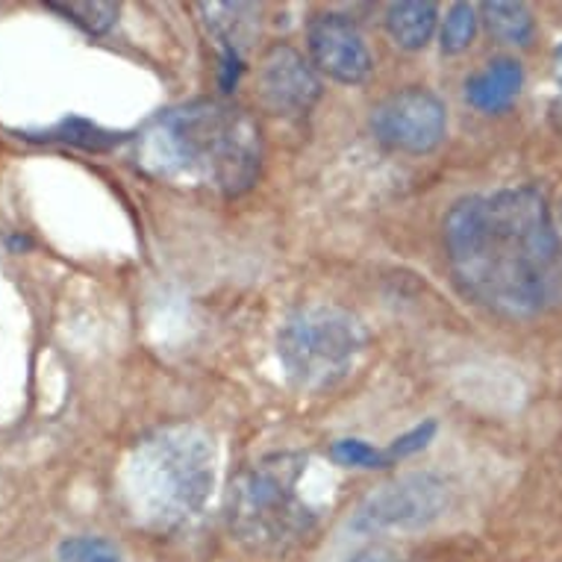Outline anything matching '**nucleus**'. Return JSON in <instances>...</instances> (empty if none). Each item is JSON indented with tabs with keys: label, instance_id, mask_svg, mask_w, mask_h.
I'll list each match as a JSON object with an SVG mask.
<instances>
[{
	"label": "nucleus",
	"instance_id": "obj_16",
	"mask_svg": "<svg viewBox=\"0 0 562 562\" xmlns=\"http://www.w3.org/2000/svg\"><path fill=\"white\" fill-rule=\"evenodd\" d=\"M330 453L339 465H350V469H386V465H392L386 451H378L362 439H341V442L333 445Z\"/></svg>",
	"mask_w": 562,
	"mask_h": 562
},
{
	"label": "nucleus",
	"instance_id": "obj_20",
	"mask_svg": "<svg viewBox=\"0 0 562 562\" xmlns=\"http://www.w3.org/2000/svg\"><path fill=\"white\" fill-rule=\"evenodd\" d=\"M553 80H557V86L562 89V42L553 47Z\"/></svg>",
	"mask_w": 562,
	"mask_h": 562
},
{
	"label": "nucleus",
	"instance_id": "obj_10",
	"mask_svg": "<svg viewBox=\"0 0 562 562\" xmlns=\"http://www.w3.org/2000/svg\"><path fill=\"white\" fill-rule=\"evenodd\" d=\"M521 86H525L521 63L509 59V56H498L465 80V101L486 115L504 112L516 103Z\"/></svg>",
	"mask_w": 562,
	"mask_h": 562
},
{
	"label": "nucleus",
	"instance_id": "obj_14",
	"mask_svg": "<svg viewBox=\"0 0 562 562\" xmlns=\"http://www.w3.org/2000/svg\"><path fill=\"white\" fill-rule=\"evenodd\" d=\"M477 33V10L471 3H453L445 15L442 50L445 54H462L474 42Z\"/></svg>",
	"mask_w": 562,
	"mask_h": 562
},
{
	"label": "nucleus",
	"instance_id": "obj_17",
	"mask_svg": "<svg viewBox=\"0 0 562 562\" xmlns=\"http://www.w3.org/2000/svg\"><path fill=\"white\" fill-rule=\"evenodd\" d=\"M45 138H63V142H71V145H83V148H106L112 142H119V136L103 133V130L92 127L86 121H65L63 127Z\"/></svg>",
	"mask_w": 562,
	"mask_h": 562
},
{
	"label": "nucleus",
	"instance_id": "obj_9",
	"mask_svg": "<svg viewBox=\"0 0 562 562\" xmlns=\"http://www.w3.org/2000/svg\"><path fill=\"white\" fill-rule=\"evenodd\" d=\"M310 56L318 71L333 77L336 83L360 86L371 75V54L360 27L339 12H322L306 27Z\"/></svg>",
	"mask_w": 562,
	"mask_h": 562
},
{
	"label": "nucleus",
	"instance_id": "obj_6",
	"mask_svg": "<svg viewBox=\"0 0 562 562\" xmlns=\"http://www.w3.org/2000/svg\"><path fill=\"white\" fill-rule=\"evenodd\" d=\"M445 509H448V483L430 471H415L371 492L350 518V530L357 533L418 530L434 525Z\"/></svg>",
	"mask_w": 562,
	"mask_h": 562
},
{
	"label": "nucleus",
	"instance_id": "obj_12",
	"mask_svg": "<svg viewBox=\"0 0 562 562\" xmlns=\"http://www.w3.org/2000/svg\"><path fill=\"white\" fill-rule=\"evenodd\" d=\"M483 24L501 45H530L536 33L533 12L525 3H483Z\"/></svg>",
	"mask_w": 562,
	"mask_h": 562
},
{
	"label": "nucleus",
	"instance_id": "obj_13",
	"mask_svg": "<svg viewBox=\"0 0 562 562\" xmlns=\"http://www.w3.org/2000/svg\"><path fill=\"white\" fill-rule=\"evenodd\" d=\"M47 10L75 21L77 27H83L92 36L106 33L119 19V3H101V0H94V3H77V0L75 3H47Z\"/></svg>",
	"mask_w": 562,
	"mask_h": 562
},
{
	"label": "nucleus",
	"instance_id": "obj_3",
	"mask_svg": "<svg viewBox=\"0 0 562 562\" xmlns=\"http://www.w3.org/2000/svg\"><path fill=\"white\" fill-rule=\"evenodd\" d=\"M215 445L192 425L145 436L121 469V498L133 521L175 533L201 516L215 486Z\"/></svg>",
	"mask_w": 562,
	"mask_h": 562
},
{
	"label": "nucleus",
	"instance_id": "obj_11",
	"mask_svg": "<svg viewBox=\"0 0 562 562\" xmlns=\"http://www.w3.org/2000/svg\"><path fill=\"white\" fill-rule=\"evenodd\" d=\"M439 7L427 0H406V3H392L386 10V30L395 38L397 47L404 50H422L434 38Z\"/></svg>",
	"mask_w": 562,
	"mask_h": 562
},
{
	"label": "nucleus",
	"instance_id": "obj_7",
	"mask_svg": "<svg viewBox=\"0 0 562 562\" xmlns=\"http://www.w3.org/2000/svg\"><path fill=\"white\" fill-rule=\"evenodd\" d=\"M371 130L386 148L425 157L445 142L448 110L430 89H404L389 94L371 115Z\"/></svg>",
	"mask_w": 562,
	"mask_h": 562
},
{
	"label": "nucleus",
	"instance_id": "obj_2",
	"mask_svg": "<svg viewBox=\"0 0 562 562\" xmlns=\"http://www.w3.org/2000/svg\"><path fill=\"white\" fill-rule=\"evenodd\" d=\"M138 162L171 183L236 198L257 183L262 133L236 103L192 101L162 112L145 130Z\"/></svg>",
	"mask_w": 562,
	"mask_h": 562
},
{
	"label": "nucleus",
	"instance_id": "obj_5",
	"mask_svg": "<svg viewBox=\"0 0 562 562\" xmlns=\"http://www.w3.org/2000/svg\"><path fill=\"white\" fill-rule=\"evenodd\" d=\"M366 348V324L336 304L301 306L277 333V357L301 392L339 386L357 369Z\"/></svg>",
	"mask_w": 562,
	"mask_h": 562
},
{
	"label": "nucleus",
	"instance_id": "obj_15",
	"mask_svg": "<svg viewBox=\"0 0 562 562\" xmlns=\"http://www.w3.org/2000/svg\"><path fill=\"white\" fill-rule=\"evenodd\" d=\"M56 562H124L119 548L98 536H71L59 544Z\"/></svg>",
	"mask_w": 562,
	"mask_h": 562
},
{
	"label": "nucleus",
	"instance_id": "obj_4",
	"mask_svg": "<svg viewBox=\"0 0 562 562\" xmlns=\"http://www.w3.org/2000/svg\"><path fill=\"white\" fill-rule=\"evenodd\" d=\"M306 460L277 453L241 471L231 492V530L250 551H286L315 527V513L297 495Z\"/></svg>",
	"mask_w": 562,
	"mask_h": 562
},
{
	"label": "nucleus",
	"instance_id": "obj_18",
	"mask_svg": "<svg viewBox=\"0 0 562 562\" xmlns=\"http://www.w3.org/2000/svg\"><path fill=\"white\" fill-rule=\"evenodd\" d=\"M436 434V425L434 422H425V425H418L415 430H409V434H404L401 439H395V445L392 448H386L389 460L395 462L401 460V457H409V453L422 451L427 442H430V436Z\"/></svg>",
	"mask_w": 562,
	"mask_h": 562
},
{
	"label": "nucleus",
	"instance_id": "obj_19",
	"mask_svg": "<svg viewBox=\"0 0 562 562\" xmlns=\"http://www.w3.org/2000/svg\"><path fill=\"white\" fill-rule=\"evenodd\" d=\"M348 562H397V557L389 548H369V551H360Z\"/></svg>",
	"mask_w": 562,
	"mask_h": 562
},
{
	"label": "nucleus",
	"instance_id": "obj_8",
	"mask_svg": "<svg viewBox=\"0 0 562 562\" xmlns=\"http://www.w3.org/2000/svg\"><path fill=\"white\" fill-rule=\"evenodd\" d=\"M259 101L268 112L304 119L322 98V83L295 47L274 45L268 47L257 65Z\"/></svg>",
	"mask_w": 562,
	"mask_h": 562
},
{
	"label": "nucleus",
	"instance_id": "obj_1",
	"mask_svg": "<svg viewBox=\"0 0 562 562\" xmlns=\"http://www.w3.org/2000/svg\"><path fill=\"white\" fill-rule=\"evenodd\" d=\"M453 283L504 318H536L562 306V239L530 186L469 194L442 224Z\"/></svg>",
	"mask_w": 562,
	"mask_h": 562
}]
</instances>
